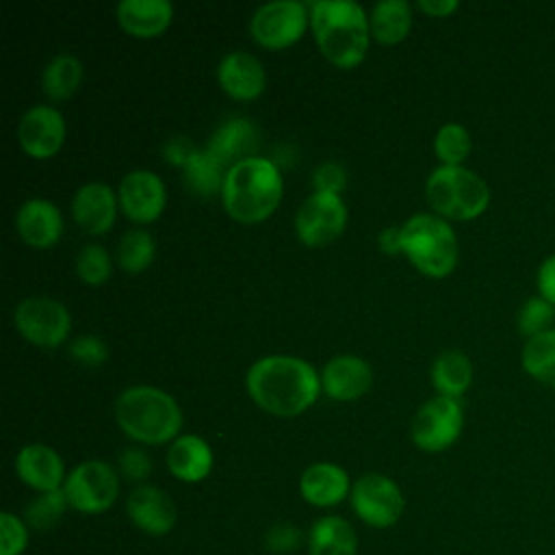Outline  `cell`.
I'll return each mask as SVG.
<instances>
[{
    "label": "cell",
    "mask_w": 555,
    "mask_h": 555,
    "mask_svg": "<svg viewBox=\"0 0 555 555\" xmlns=\"http://www.w3.org/2000/svg\"><path fill=\"white\" fill-rule=\"evenodd\" d=\"M245 386L260 410L291 418L299 416L317 401L321 392V375L304 358L273 353L249 366Z\"/></svg>",
    "instance_id": "obj_1"
},
{
    "label": "cell",
    "mask_w": 555,
    "mask_h": 555,
    "mask_svg": "<svg viewBox=\"0 0 555 555\" xmlns=\"http://www.w3.org/2000/svg\"><path fill=\"white\" fill-rule=\"evenodd\" d=\"M310 26L321 54L336 67L351 69L366 56L369 13L356 0L310 2Z\"/></svg>",
    "instance_id": "obj_2"
},
{
    "label": "cell",
    "mask_w": 555,
    "mask_h": 555,
    "mask_svg": "<svg viewBox=\"0 0 555 555\" xmlns=\"http://www.w3.org/2000/svg\"><path fill=\"white\" fill-rule=\"evenodd\" d=\"M284 182L278 165L269 158L254 156L228 169L221 202L225 212L241 223H258L280 206Z\"/></svg>",
    "instance_id": "obj_3"
},
{
    "label": "cell",
    "mask_w": 555,
    "mask_h": 555,
    "mask_svg": "<svg viewBox=\"0 0 555 555\" xmlns=\"http://www.w3.org/2000/svg\"><path fill=\"white\" fill-rule=\"evenodd\" d=\"M115 421L134 442L163 444L180 436L182 410L169 392L139 384L121 390L115 399Z\"/></svg>",
    "instance_id": "obj_4"
},
{
    "label": "cell",
    "mask_w": 555,
    "mask_h": 555,
    "mask_svg": "<svg viewBox=\"0 0 555 555\" xmlns=\"http://www.w3.org/2000/svg\"><path fill=\"white\" fill-rule=\"evenodd\" d=\"M401 254L427 278H447L460 260V243L451 223L434 212H416L401 225Z\"/></svg>",
    "instance_id": "obj_5"
},
{
    "label": "cell",
    "mask_w": 555,
    "mask_h": 555,
    "mask_svg": "<svg viewBox=\"0 0 555 555\" xmlns=\"http://www.w3.org/2000/svg\"><path fill=\"white\" fill-rule=\"evenodd\" d=\"M425 197L434 215L447 221H473L488 210L490 186L464 165H438L425 180Z\"/></svg>",
    "instance_id": "obj_6"
},
{
    "label": "cell",
    "mask_w": 555,
    "mask_h": 555,
    "mask_svg": "<svg viewBox=\"0 0 555 555\" xmlns=\"http://www.w3.org/2000/svg\"><path fill=\"white\" fill-rule=\"evenodd\" d=\"M310 24V4L299 0H271L260 4L249 20L251 39L269 50L297 43Z\"/></svg>",
    "instance_id": "obj_7"
},
{
    "label": "cell",
    "mask_w": 555,
    "mask_h": 555,
    "mask_svg": "<svg viewBox=\"0 0 555 555\" xmlns=\"http://www.w3.org/2000/svg\"><path fill=\"white\" fill-rule=\"evenodd\" d=\"M462 429L464 410L460 399L436 395L416 410L410 425V438L427 453H442L457 442Z\"/></svg>",
    "instance_id": "obj_8"
},
{
    "label": "cell",
    "mask_w": 555,
    "mask_h": 555,
    "mask_svg": "<svg viewBox=\"0 0 555 555\" xmlns=\"http://www.w3.org/2000/svg\"><path fill=\"white\" fill-rule=\"evenodd\" d=\"M63 492L76 512L102 514L119 496V475L108 462L87 460L69 470Z\"/></svg>",
    "instance_id": "obj_9"
},
{
    "label": "cell",
    "mask_w": 555,
    "mask_h": 555,
    "mask_svg": "<svg viewBox=\"0 0 555 555\" xmlns=\"http://www.w3.org/2000/svg\"><path fill=\"white\" fill-rule=\"evenodd\" d=\"M13 325L35 347H61L72 330L69 310L46 295L22 299L13 310Z\"/></svg>",
    "instance_id": "obj_10"
},
{
    "label": "cell",
    "mask_w": 555,
    "mask_h": 555,
    "mask_svg": "<svg viewBox=\"0 0 555 555\" xmlns=\"http://www.w3.org/2000/svg\"><path fill=\"white\" fill-rule=\"evenodd\" d=\"M356 516L375 529L392 527L405 507L401 488L382 473H366L356 479L349 494Z\"/></svg>",
    "instance_id": "obj_11"
},
{
    "label": "cell",
    "mask_w": 555,
    "mask_h": 555,
    "mask_svg": "<svg viewBox=\"0 0 555 555\" xmlns=\"http://www.w3.org/2000/svg\"><path fill=\"white\" fill-rule=\"evenodd\" d=\"M347 204L340 195L312 193L295 215V232L308 247H325L336 241L347 225Z\"/></svg>",
    "instance_id": "obj_12"
},
{
    "label": "cell",
    "mask_w": 555,
    "mask_h": 555,
    "mask_svg": "<svg viewBox=\"0 0 555 555\" xmlns=\"http://www.w3.org/2000/svg\"><path fill=\"white\" fill-rule=\"evenodd\" d=\"M121 212L134 223L156 221L167 204L165 182L150 169L128 171L117 186Z\"/></svg>",
    "instance_id": "obj_13"
},
{
    "label": "cell",
    "mask_w": 555,
    "mask_h": 555,
    "mask_svg": "<svg viewBox=\"0 0 555 555\" xmlns=\"http://www.w3.org/2000/svg\"><path fill=\"white\" fill-rule=\"evenodd\" d=\"M65 132V119L54 106L35 104L17 124V143L30 158L46 160L61 150Z\"/></svg>",
    "instance_id": "obj_14"
},
{
    "label": "cell",
    "mask_w": 555,
    "mask_h": 555,
    "mask_svg": "<svg viewBox=\"0 0 555 555\" xmlns=\"http://www.w3.org/2000/svg\"><path fill=\"white\" fill-rule=\"evenodd\" d=\"M126 509L132 525L147 535H167L178 520L176 503L171 496L163 488L150 483L137 486L128 494Z\"/></svg>",
    "instance_id": "obj_15"
},
{
    "label": "cell",
    "mask_w": 555,
    "mask_h": 555,
    "mask_svg": "<svg viewBox=\"0 0 555 555\" xmlns=\"http://www.w3.org/2000/svg\"><path fill=\"white\" fill-rule=\"evenodd\" d=\"M119 199L104 182H87L76 189L72 197V217L87 234H106L117 217Z\"/></svg>",
    "instance_id": "obj_16"
},
{
    "label": "cell",
    "mask_w": 555,
    "mask_h": 555,
    "mask_svg": "<svg viewBox=\"0 0 555 555\" xmlns=\"http://www.w3.org/2000/svg\"><path fill=\"white\" fill-rule=\"evenodd\" d=\"M321 375V392H325L334 401H356L364 392H369L373 384L371 364L351 353L334 356L325 362Z\"/></svg>",
    "instance_id": "obj_17"
},
{
    "label": "cell",
    "mask_w": 555,
    "mask_h": 555,
    "mask_svg": "<svg viewBox=\"0 0 555 555\" xmlns=\"http://www.w3.org/2000/svg\"><path fill=\"white\" fill-rule=\"evenodd\" d=\"M217 80L221 89L234 100H256L267 87V72L258 56L243 50L228 52L217 65Z\"/></svg>",
    "instance_id": "obj_18"
},
{
    "label": "cell",
    "mask_w": 555,
    "mask_h": 555,
    "mask_svg": "<svg viewBox=\"0 0 555 555\" xmlns=\"http://www.w3.org/2000/svg\"><path fill=\"white\" fill-rule=\"evenodd\" d=\"M15 230L28 247H54L63 234L61 210L54 202L43 197L26 199L15 212Z\"/></svg>",
    "instance_id": "obj_19"
},
{
    "label": "cell",
    "mask_w": 555,
    "mask_h": 555,
    "mask_svg": "<svg viewBox=\"0 0 555 555\" xmlns=\"http://www.w3.org/2000/svg\"><path fill=\"white\" fill-rule=\"evenodd\" d=\"M15 473L28 488L37 490L39 494L61 490L67 479L61 455L43 442L24 444L17 451Z\"/></svg>",
    "instance_id": "obj_20"
},
{
    "label": "cell",
    "mask_w": 555,
    "mask_h": 555,
    "mask_svg": "<svg viewBox=\"0 0 555 555\" xmlns=\"http://www.w3.org/2000/svg\"><path fill=\"white\" fill-rule=\"evenodd\" d=\"M225 169L234 167L241 160L258 156L256 150L260 147L258 128L247 117H230L225 119L204 145Z\"/></svg>",
    "instance_id": "obj_21"
},
{
    "label": "cell",
    "mask_w": 555,
    "mask_h": 555,
    "mask_svg": "<svg viewBox=\"0 0 555 555\" xmlns=\"http://www.w3.org/2000/svg\"><path fill=\"white\" fill-rule=\"evenodd\" d=\"M351 481L343 466L334 462H314L299 477V492L314 507H332L351 494Z\"/></svg>",
    "instance_id": "obj_22"
},
{
    "label": "cell",
    "mask_w": 555,
    "mask_h": 555,
    "mask_svg": "<svg viewBox=\"0 0 555 555\" xmlns=\"http://www.w3.org/2000/svg\"><path fill=\"white\" fill-rule=\"evenodd\" d=\"M115 17L128 35L152 39L169 28L173 4L169 0H121L115 7Z\"/></svg>",
    "instance_id": "obj_23"
},
{
    "label": "cell",
    "mask_w": 555,
    "mask_h": 555,
    "mask_svg": "<svg viewBox=\"0 0 555 555\" xmlns=\"http://www.w3.org/2000/svg\"><path fill=\"white\" fill-rule=\"evenodd\" d=\"M165 462L176 479L184 483H197L210 475L215 460L210 444L202 436L180 434L173 442H169Z\"/></svg>",
    "instance_id": "obj_24"
},
{
    "label": "cell",
    "mask_w": 555,
    "mask_h": 555,
    "mask_svg": "<svg viewBox=\"0 0 555 555\" xmlns=\"http://www.w3.org/2000/svg\"><path fill=\"white\" fill-rule=\"evenodd\" d=\"M358 535L340 516H321L308 533V555H356Z\"/></svg>",
    "instance_id": "obj_25"
},
{
    "label": "cell",
    "mask_w": 555,
    "mask_h": 555,
    "mask_svg": "<svg viewBox=\"0 0 555 555\" xmlns=\"http://www.w3.org/2000/svg\"><path fill=\"white\" fill-rule=\"evenodd\" d=\"M429 379L438 395L460 399L470 388L473 362L464 351L447 349L431 362Z\"/></svg>",
    "instance_id": "obj_26"
},
{
    "label": "cell",
    "mask_w": 555,
    "mask_h": 555,
    "mask_svg": "<svg viewBox=\"0 0 555 555\" xmlns=\"http://www.w3.org/2000/svg\"><path fill=\"white\" fill-rule=\"evenodd\" d=\"M371 39L384 46L403 41L412 28V7L405 0H379L369 13Z\"/></svg>",
    "instance_id": "obj_27"
},
{
    "label": "cell",
    "mask_w": 555,
    "mask_h": 555,
    "mask_svg": "<svg viewBox=\"0 0 555 555\" xmlns=\"http://www.w3.org/2000/svg\"><path fill=\"white\" fill-rule=\"evenodd\" d=\"M82 63L78 56L63 52L50 59L41 74V87L48 100L63 102L76 93L82 80Z\"/></svg>",
    "instance_id": "obj_28"
},
{
    "label": "cell",
    "mask_w": 555,
    "mask_h": 555,
    "mask_svg": "<svg viewBox=\"0 0 555 555\" xmlns=\"http://www.w3.org/2000/svg\"><path fill=\"white\" fill-rule=\"evenodd\" d=\"M225 173L228 169L206 147H197L182 167V180L186 189L199 197H210L215 193L221 195Z\"/></svg>",
    "instance_id": "obj_29"
},
{
    "label": "cell",
    "mask_w": 555,
    "mask_h": 555,
    "mask_svg": "<svg viewBox=\"0 0 555 555\" xmlns=\"http://www.w3.org/2000/svg\"><path fill=\"white\" fill-rule=\"evenodd\" d=\"M520 366L538 384L555 388V327L525 340L520 349Z\"/></svg>",
    "instance_id": "obj_30"
},
{
    "label": "cell",
    "mask_w": 555,
    "mask_h": 555,
    "mask_svg": "<svg viewBox=\"0 0 555 555\" xmlns=\"http://www.w3.org/2000/svg\"><path fill=\"white\" fill-rule=\"evenodd\" d=\"M156 254L154 236L143 228H132L124 232L115 249V262L126 273H141L145 271Z\"/></svg>",
    "instance_id": "obj_31"
},
{
    "label": "cell",
    "mask_w": 555,
    "mask_h": 555,
    "mask_svg": "<svg viewBox=\"0 0 555 555\" xmlns=\"http://www.w3.org/2000/svg\"><path fill=\"white\" fill-rule=\"evenodd\" d=\"M470 150H473V139L462 124L449 121L438 128L434 137V152L440 165H451V167L464 165Z\"/></svg>",
    "instance_id": "obj_32"
},
{
    "label": "cell",
    "mask_w": 555,
    "mask_h": 555,
    "mask_svg": "<svg viewBox=\"0 0 555 555\" xmlns=\"http://www.w3.org/2000/svg\"><path fill=\"white\" fill-rule=\"evenodd\" d=\"M516 327L525 340L553 330L555 327V306L548 304L546 299H542L540 295L525 299L516 314Z\"/></svg>",
    "instance_id": "obj_33"
},
{
    "label": "cell",
    "mask_w": 555,
    "mask_h": 555,
    "mask_svg": "<svg viewBox=\"0 0 555 555\" xmlns=\"http://www.w3.org/2000/svg\"><path fill=\"white\" fill-rule=\"evenodd\" d=\"M111 271H113V258L102 245L87 243L78 249V254H76V273H78L82 284L100 286V284L108 282Z\"/></svg>",
    "instance_id": "obj_34"
},
{
    "label": "cell",
    "mask_w": 555,
    "mask_h": 555,
    "mask_svg": "<svg viewBox=\"0 0 555 555\" xmlns=\"http://www.w3.org/2000/svg\"><path fill=\"white\" fill-rule=\"evenodd\" d=\"M67 496L61 490H52V492H41L37 494L28 507H26V522L33 527V529H39V531H46L50 527H54L59 522V518L63 516L65 507H67Z\"/></svg>",
    "instance_id": "obj_35"
},
{
    "label": "cell",
    "mask_w": 555,
    "mask_h": 555,
    "mask_svg": "<svg viewBox=\"0 0 555 555\" xmlns=\"http://www.w3.org/2000/svg\"><path fill=\"white\" fill-rule=\"evenodd\" d=\"M28 544V527L11 512L0 514V555H22Z\"/></svg>",
    "instance_id": "obj_36"
},
{
    "label": "cell",
    "mask_w": 555,
    "mask_h": 555,
    "mask_svg": "<svg viewBox=\"0 0 555 555\" xmlns=\"http://www.w3.org/2000/svg\"><path fill=\"white\" fill-rule=\"evenodd\" d=\"M67 351H69V356H72L76 362H80V364H85V366H91V369H95V366H100V364H104V362L108 360V347H106V343H104L102 338L93 336V334L76 336V338L69 343Z\"/></svg>",
    "instance_id": "obj_37"
},
{
    "label": "cell",
    "mask_w": 555,
    "mask_h": 555,
    "mask_svg": "<svg viewBox=\"0 0 555 555\" xmlns=\"http://www.w3.org/2000/svg\"><path fill=\"white\" fill-rule=\"evenodd\" d=\"M347 184V171L340 163L325 160L321 163L314 173H312V186L314 193H330V195H340V191Z\"/></svg>",
    "instance_id": "obj_38"
},
{
    "label": "cell",
    "mask_w": 555,
    "mask_h": 555,
    "mask_svg": "<svg viewBox=\"0 0 555 555\" xmlns=\"http://www.w3.org/2000/svg\"><path fill=\"white\" fill-rule=\"evenodd\" d=\"M119 473L132 481H143L152 473L150 455L139 447H126L117 457Z\"/></svg>",
    "instance_id": "obj_39"
},
{
    "label": "cell",
    "mask_w": 555,
    "mask_h": 555,
    "mask_svg": "<svg viewBox=\"0 0 555 555\" xmlns=\"http://www.w3.org/2000/svg\"><path fill=\"white\" fill-rule=\"evenodd\" d=\"M304 542V535L301 531L291 525V522H278L273 525L267 535H264V544L271 553H291V551H297Z\"/></svg>",
    "instance_id": "obj_40"
},
{
    "label": "cell",
    "mask_w": 555,
    "mask_h": 555,
    "mask_svg": "<svg viewBox=\"0 0 555 555\" xmlns=\"http://www.w3.org/2000/svg\"><path fill=\"white\" fill-rule=\"evenodd\" d=\"M195 145L191 143L189 137L184 134H178V137H171L167 139V143L163 145V158L167 165H173V167H184L186 160L195 154Z\"/></svg>",
    "instance_id": "obj_41"
},
{
    "label": "cell",
    "mask_w": 555,
    "mask_h": 555,
    "mask_svg": "<svg viewBox=\"0 0 555 555\" xmlns=\"http://www.w3.org/2000/svg\"><path fill=\"white\" fill-rule=\"evenodd\" d=\"M535 291L542 299L555 306V254H548L535 271Z\"/></svg>",
    "instance_id": "obj_42"
},
{
    "label": "cell",
    "mask_w": 555,
    "mask_h": 555,
    "mask_svg": "<svg viewBox=\"0 0 555 555\" xmlns=\"http://www.w3.org/2000/svg\"><path fill=\"white\" fill-rule=\"evenodd\" d=\"M379 251L395 256L401 251V225H388L377 234Z\"/></svg>",
    "instance_id": "obj_43"
},
{
    "label": "cell",
    "mask_w": 555,
    "mask_h": 555,
    "mask_svg": "<svg viewBox=\"0 0 555 555\" xmlns=\"http://www.w3.org/2000/svg\"><path fill=\"white\" fill-rule=\"evenodd\" d=\"M416 7L429 17H447L460 9L457 0H418Z\"/></svg>",
    "instance_id": "obj_44"
}]
</instances>
